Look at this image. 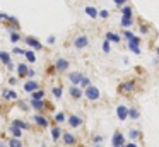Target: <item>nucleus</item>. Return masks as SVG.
<instances>
[{"instance_id": "1", "label": "nucleus", "mask_w": 159, "mask_h": 147, "mask_svg": "<svg viewBox=\"0 0 159 147\" xmlns=\"http://www.w3.org/2000/svg\"><path fill=\"white\" fill-rule=\"evenodd\" d=\"M84 96H86L87 99H91V101H96V99H99L101 92L98 87H94V85H89V87L84 91Z\"/></svg>"}, {"instance_id": "2", "label": "nucleus", "mask_w": 159, "mask_h": 147, "mask_svg": "<svg viewBox=\"0 0 159 147\" xmlns=\"http://www.w3.org/2000/svg\"><path fill=\"white\" fill-rule=\"evenodd\" d=\"M87 44H89V39H87L86 34H79V36L74 39V46H75L77 50H84Z\"/></svg>"}, {"instance_id": "3", "label": "nucleus", "mask_w": 159, "mask_h": 147, "mask_svg": "<svg viewBox=\"0 0 159 147\" xmlns=\"http://www.w3.org/2000/svg\"><path fill=\"white\" fill-rule=\"evenodd\" d=\"M128 111H130V108H127L125 104H120V106L116 108V116H118V120H121V122H123V120H127V118H128Z\"/></svg>"}, {"instance_id": "4", "label": "nucleus", "mask_w": 159, "mask_h": 147, "mask_svg": "<svg viewBox=\"0 0 159 147\" xmlns=\"http://www.w3.org/2000/svg\"><path fill=\"white\" fill-rule=\"evenodd\" d=\"M111 144H113V147H125V137L121 135L120 132H115Z\"/></svg>"}, {"instance_id": "5", "label": "nucleus", "mask_w": 159, "mask_h": 147, "mask_svg": "<svg viewBox=\"0 0 159 147\" xmlns=\"http://www.w3.org/2000/svg\"><path fill=\"white\" fill-rule=\"evenodd\" d=\"M139 44H140V38H137V36H135L134 39H130V41H128V48H130V50L134 51L135 55H139V53H140V50H139Z\"/></svg>"}, {"instance_id": "6", "label": "nucleus", "mask_w": 159, "mask_h": 147, "mask_svg": "<svg viewBox=\"0 0 159 147\" xmlns=\"http://www.w3.org/2000/svg\"><path fill=\"white\" fill-rule=\"evenodd\" d=\"M38 87H39V85H38V82H36V80H28L24 84V91L26 92H31V94L38 91Z\"/></svg>"}, {"instance_id": "7", "label": "nucleus", "mask_w": 159, "mask_h": 147, "mask_svg": "<svg viewBox=\"0 0 159 147\" xmlns=\"http://www.w3.org/2000/svg\"><path fill=\"white\" fill-rule=\"evenodd\" d=\"M69 60H65V58H58V60H57V63H55V68L57 70H67V68H69Z\"/></svg>"}, {"instance_id": "8", "label": "nucleus", "mask_w": 159, "mask_h": 147, "mask_svg": "<svg viewBox=\"0 0 159 147\" xmlns=\"http://www.w3.org/2000/svg\"><path fill=\"white\" fill-rule=\"evenodd\" d=\"M82 77L84 75L80 74V72H72V74L69 75V79H70V82H72L74 85H77V84H80L82 82Z\"/></svg>"}, {"instance_id": "9", "label": "nucleus", "mask_w": 159, "mask_h": 147, "mask_svg": "<svg viewBox=\"0 0 159 147\" xmlns=\"http://www.w3.org/2000/svg\"><path fill=\"white\" fill-rule=\"evenodd\" d=\"M0 60L7 65V68H12V67H14V65H12V62H11V55H9L7 51H0Z\"/></svg>"}, {"instance_id": "10", "label": "nucleus", "mask_w": 159, "mask_h": 147, "mask_svg": "<svg viewBox=\"0 0 159 147\" xmlns=\"http://www.w3.org/2000/svg\"><path fill=\"white\" fill-rule=\"evenodd\" d=\"M26 43H28L29 46H33L34 50H41V48H43V46H41V43H39V41L36 39V38H31V36L26 38Z\"/></svg>"}, {"instance_id": "11", "label": "nucleus", "mask_w": 159, "mask_h": 147, "mask_svg": "<svg viewBox=\"0 0 159 147\" xmlns=\"http://www.w3.org/2000/svg\"><path fill=\"white\" fill-rule=\"evenodd\" d=\"M80 123H82V120H80L77 115H70V116H69V125H70V126L77 128V126H80Z\"/></svg>"}, {"instance_id": "12", "label": "nucleus", "mask_w": 159, "mask_h": 147, "mask_svg": "<svg viewBox=\"0 0 159 147\" xmlns=\"http://www.w3.org/2000/svg\"><path fill=\"white\" fill-rule=\"evenodd\" d=\"M134 89H135V84H134V82H125V84L120 85V91H121V92H132Z\"/></svg>"}, {"instance_id": "13", "label": "nucleus", "mask_w": 159, "mask_h": 147, "mask_svg": "<svg viewBox=\"0 0 159 147\" xmlns=\"http://www.w3.org/2000/svg\"><path fill=\"white\" fill-rule=\"evenodd\" d=\"M63 142H65L67 145H74V144H75V137H74L72 133L65 132V133H63Z\"/></svg>"}, {"instance_id": "14", "label": "nucleus", "mask_w": 159, "mask_h": 147, "mask_svg": "<svg viewBox=\"0 0 159 147\" xmlns=\"http://www.w3.org/2000/svg\"><path fill=\"white\" fill-rule=\"evenodd\" d=\"M33 120H34V122L38 123L39 126H48V120H46L45 116H41V115H36V116H33Z\"/></svg>"}, {"instance_id": "15", "label": "nucleus", "mask_w": 159, "mask_h": 147, "mask_svg": "<svg viewBox=\"0 0 159 147\" xmlns=\"http://www.w3.org/2000/svg\"><path fill=\"white\" fill-rule=\"evenodd\" d=\"M28 72H29V68L26 67V63H19V65H17V74H19V77H26V75H28Z\"/></svg>"}, {"instance_id": "16", "label": "nucleus", "mask_w": 159, "mask_h": 147, "mask_svg": "<svg viewBox=\"0 0 159 147\" xmlns=\"http://www.w3.org/2000/svg\"><path fill=\"white\" fill-rule=\"evenodd\" d=\"M106 39L108 41H113V43H118V41H120V34L110 31V33H106Z\"/></svg>"}, {"instance_id": "17", "label": "nucleus", "mask_w": 159, "mask_h": 147, "mask_svg": "<svg viewBox=\"0 0 159 147\" xmlns=\"http://www.w3.org/2000/svg\"><path fill=\"white\" fill-rule=\"evenodd\" d=\"M21 130L22 128H19V126H16V125H12L11 126V133H12V139H19V137H21Z\"/></svg>"}, {"instance_id": "18", "label": "nucleus", "mask_w": 159, "mask_h": 147, "mask_svg": "<svg viewBox=\"0 0 159 147\" xmlns=\"http://www.w3.org/2000/svg\"><path fill=\"white\" fill-rule=\"evenodd\" d=\"M70 96H72V98H80V96H82V91H80L77 85H72V87H70Z\"/></svg>"}, {"instance_id": "19", "label": "nucleus", "mask_w": 159, "mask_h": 147, "mask_svg": "<svg viewBox=\"0 0 159 147\" xmlns=\"http://www.w3.org/2000/svg\"><path fill=\"white\" fill-rule=\"evenodd\" d=\"M31 106H33L34 109H43V108H45V103H43L41 99H33V101H31Z\"/></svg>"}, {"instance_id": "20", "label": "nucleus", "mask_w": 159, "mask_h": 147, "mask_svg": "<svg viewBox=\"0 0 159 147\" xmlns=\"http://www.w3.org/2000/svg\"><path fill=\"white\" fill-rule=\"evenodd\" d=\"M86 14H87L89 17H93V19H94V17L99 16V12H98V10L94 9V7H86Z\"/></svg>"}, {"instance_id": "21", "label": "nucleus", "mask_w": 159, "mask_h": 147, "mask_svg": "<svg viewBox=\"0 0 159 147\" xmlns=\"http://www.w3.org/2000/svg\"><path fill=\"white\" fill-rule=\"evenodd\" d=\"M139 116H140L139 109H137V108H130V111H128V118H132V120H139Z\"/></svg>"}, {"instance_id": "22", "label": "nucleus", "mask_w": 159, "mask_h": 147, "mask_svg": "<svg viewBox=\"0 0 159 147\" xmlns=\"http://www.w3.org/2000/svg\"><path fill=\"white\" fill-rule=\"evenodd\" d=\"M120 24H121L123 27H130L134 22H132V17H127V16H123V17H121V22H120Z\"/></svg>"}, {"instance_id": "23", "label": "nucleus", "mask_w": 159, "mask_h": 147, "mask_svg": "<svg viewBox=\"0 0 159 147\" xmlns=\"http://www.w3.org/2000/svg\"><path fill=\"white\" fill-rule=\"evenodd\" d=\"M4 98H5V99H16V98H17V94H16L14 91H9V89H5V91H4Z\"/></svg>"}, {"instance_id": "24", "label": "nucleus", "mask_w": 159, "mask_h": 147, "mask_svg": "<svg viewBox=\"0 0 159 147\" xmlns=\"http://www.w3.org/2000/svg\"><path fill=\"white\" fill-rule=\"evenodd\" d=\"M12 125L19 126V128H29V125L26 122H22V120H14V122H12Z\"/></svg>"}, {"instance_id": "25", "label": "nucleus", "mask_w": 159, "mask_h": 147, "mask_svg": "<svg viewBox=\"0 0 159 147\" xmlns=\"http://www.w3.org/2000/svg\"><path fill=\"white\" fill-rule=\"evenodd\" d=\"M26 58H28V62H31V63L36 62V55L33 53V51H26Z\"/></svg>"}, {"instance_id": "26", "label": "nucleus", "mask_w": 159, "mask_h": 147, "mask_svg": "<svg viewBox=\"0 0 159 147\" xmlns=\"http://www.w3.org/2000/svg\"><path fill=\"white\" fill-rule=\"evenodd\" d=\"M9 145H11V147H22V144H21V140H19V139H11Z\"/></svg>"}, {"instance_id": "27", "label": "nucleus", "mask_w": 159, "mask_h": 147, "mask_svg": "<svg viewBox=\"0 0 159 147\" xmlns=\"http://www.w3.org/2000/svg\"><path fill=\"white\" fill-rule=\"evenodd\" d=\"M19 39H21L19 33H17V31H12V34H11V41H12V43H17Z\"/></svg>"}, {"instance_id": "28", "label": "nucleus", "mask_w": 159, "mask_h": 147, "mask_svg": "<svg viewBox=\"0 0 159 147\" xmlns=\"http://www.w3.org/2000/svg\"><path fill=\"white\" fill-rule=\"evenodd\" d=\"M60 132H62V130H60L58 126L52 130V137H53V140H58V137H60Z\"/></svg>"}, {"instance_id": "29", "label": "nucleus", "mask_w": 159, "mask_h": 147, "mask_svg": "<svg viewBox=\"0 0 159 147\" xmlns=\"http://www.w3.org/2000/svg\"><path fill=\"white\" fill-rule=\"evenodd\" d=\"M121 12H123V16L132 17V7H130V5H128V7H123V9H121Z\"/></svg>"}, {"instance_id": "30", "label": "nucleus", "mask_w": 159, "mask_h": 147, "mask_svg": "<svg viewBox=\"0 0 159 147\" xmlns=\"http://www.w3.org/2000/svg\"><path fill=\"white\" fill-rule=\"evenodd\" d=\"M43 96H45V92H43V91L33 92V99H43Z\"/></svg>"}, {"instance_id": "31", "label": "nucleus", "mask_w": 159, "mask_h": 147, "mask_svg": "<svg viewBox=\"0 0 159 147\" xmlns=\"http://www.w3.org/2000/svg\"><path fill=\"white\" fill-rule=\"evenodd\" d=\"M80 85H82V87H89V85H91V80H89V79H87V77H82V82H80Z\"/></svg>"}, {"instance_id": "32", "label": "nucleus", "mask_w": 159, "mask_h": 147, "mask_svg": "<svg viewBox=\"0 0 159 147\" xmlns=\"http://www.w3.org/2000/svg\"><path fill=\"white\" fill-rule=\"evenodd\" d=\"M62 94H63V92H62V89H60V87L53 89V96H55V98H62Z\"/></svg>"}, {"instance_id": "33", "label": "nucleus", "mask_w": 159, "mask_h": 147, "mask_svg": "<svg viewBox=\"0 0 159 147\" xmlns=\"http://www.w3.org/2000/svg\"><path fill=\"white\" fill-rule=\"evenodd\" d=\"M123 36L127 38V41H130V39H134V38H135V34H134V33H130V31H125Z\"/></svg>"}, {"instance_id": "34", "label": "nucleus", "mask_w": 159, "mask_h": 147, "mask_svg": "<svg viewBox=\"0 0 159 147\" xmlns=\"http://www.w3.org/2000/svg\"><path fill=\"white\" fill-rule=\"evenodd\" d=\"M103 51H104V53H110V41H104V43H103Z\"/></svg>"}, {"instance_id": "35", "label": "nucleus", "mask_w": 159, "mask_h": 147, "mask_svg": "<svg viewBox=\"0 0 159 147\" xmlns=\"http://www.w3.org/2000/svg\"><path fill=\"white\" fill-rule=\"evenodd\" d=\"M12 51H14L16 55H26V51L22 50V48H19V46H16V48H14V50H12Z\"/></svg>"}, {"instance_id": "36", "label": "nucleus", "mask_w": 159, "mask_h": 147, "mask_svg": "<svg viewBox=\"0 0 159 147\" xmlns=\"http://www.w3.org/2000/svg\"><path fill=\"white\" fill-rule=\"evenodd\" d=\"M55 120H57V122H60V123H62V122H63V120H65V115H63V113H57V116H55Z\"/></svg>"}, {"instance_id": "37", "label": "nucleus", "mask_w": 159, "mask_h": 147, "mask_svg": "<svg viewBox=\"0 0 159 147\" xmlns=\"http://www.w3.org/2000/svg\"><path fill=\"white\" fill-rule=\"evenodd\" d=\"M0 21H11V16H7V14H0Z\"/></svg>"}, {"instance_id": "38", "label": "nucleus", "mask_w": 159, "mask_h": 147, "mask_svg": "<svg viewBox=\"0 0 159 147\" xmlns=\"http://www.w3.org/2000/svg\"><path fill=\"white\" fill-rule=\"evenodd\" d=\"M94 142H96V144L103 142V135H94Z\"/></svg>"}, {"instance_id": "39", "label": "nucleus", "mask_w": 159, "mask_h": 147, "mask_svg": "<svg viewBox=\"0 0 159 147\" xmlns=\"http://www.w3.org/2000/svg\"><path fill=\"white\" fill-rule=\"evenodd\" d=\"M130 137H132V139H137V137H139V130H132Z\"/></svg>"}, {"instance_id": "40", "label": "nucleus", "mask_w": 159, "mask_h": 147, "mask_svg": "<svg viewBox=\"0 0 159 147\" xmlns=\"http://www.w3.org/2000/svg\"><path fill=\"white\" fill-rule=\"evenodd\" d=\"M99 16L103 17V19H106V17L110 16V14H108V10H101V12H99Z\"/></svg>"}, {"instance_id": "41", "label": "nucleus", "mask_w": 159, "mask_h": 147, "mask_svg": "<svg viewBox=\"0 0 159 147\" xmlns=\"http://www.w3.org/2000/svg\"><path fill=\"white\" fill-rule=\"evenodd\" d=\"M19 106H21V109H24V111L28 109V106H26V103H24V101H19Z\"/></svg>"}, {"instance_id": "42", "label": "nucleus", "mask_w": 159, "mask_h": 147, "mask_svg": "<svg viewBox=\"0 0 159 147\" xmlns=\"http://www.w3.org/2000/svg\"><path fill=\"white\" fill-rule=\"evenodd\" d=\"M36 75V72L33 70V68H29V72H28V77H34Z\"/></svg>"}, {"instance_id": "43", "label": "nucleus", "mask_w": 159, "mask_h": 147, "mask_svg": "<svg viewBox=\"0 0 159 147\" xmlns=\"http://www.w3.org/2000/svg\"><path fill=\"white\" fill-rule=\"evenodd\" d=\"M113 2L116 3V5H123V3H125V0H113Z\"/></svg>"}, {"instance_id": "44", "label": "nucleus", "mask_w": 159, "mask_h": 147, "mask_svg": "<svg viewBox=\"0 0 159 147\" xmlns=\"http://www.w3.org/2000/svg\"><path fill=\"white\" fill-rule=\"evenodd\" d=\"M48 43H55V36H50L48 38Z\"/></svg>"}, {"instance_id": "45", "label": "nucleus", "mask_w": 159, "mask_h": 147, "mask_svg": "<svg viewBox=\"0 0 159 147\" xmlns=\"http://www.w3.org/2000/svg\"><path fill=\"white\" fill-rule=\"evenodd\" d=\"M125 147H137V144H134V142H130L128 145H125Z\"/></svg>"}, {"instance_id": "46", "label": "nucleus", "mask_w": 159, "mask_h": 147, "mask_svg": "<svg viewBox=\"0 0 159 147\" xmlns=\"http://www.w3.org/2000/svg\"><path fill=\"white\" fill-rule=\"evenodd\" d=\"M0 147H7V145H5V144H4V142H0Z\"/></svg>"}, {"instance_id": "47", "label": "nucleus", "mask_w": 159, "mask_h": 147, "mask_svg": "<svg viewBox=\"0 0 159 147\" xmlns=\"http://www.w3.org/2000/svg\"><path fill=\"white\" fill-rule=\"evenodd\" d=\"M157 55H159V48H157Z\"/></svg>"}, {"instance_id": "48", "label": "nucleus", "mask_w": 159, "mask_h": 147, "mask_svg": "<svg viewBox=\"0 0 159 147\" xmlns=\"http://www.w3.org/2000/svg\"><path fill=\"white\" fill-rule=\"evenodd\" d=\"M94 147H101V145H94Z\"/></svg>"}]
</instances>
